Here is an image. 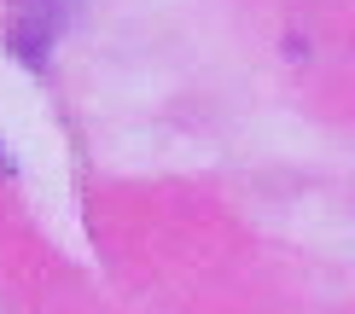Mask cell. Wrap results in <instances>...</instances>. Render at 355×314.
Here are the masks:
<instances>
[{"label": "cell", "instance_id": "6da1fadb", "mask_svg": "<svg viewBox=\"0 0 355 314\" xmlns=\"http://www.w3.org/2000/svg\"><path fill=\"white\" fill-rule=\"evenodd\" d=\"M64 24H70V0H18L12 6V53L29 70H41L53 41L64 35Z\"/></svg>", "mask_w": 355, "mask_h": 314}]
</instances>
